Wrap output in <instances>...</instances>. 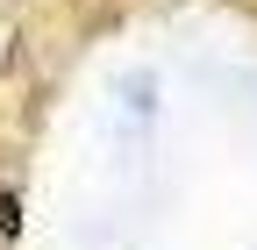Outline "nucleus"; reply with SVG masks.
<instances>
[{
    "instance_id": "1",
    "label": "nucleus",
    "mask_w": 257,
    "mask_h": 250,
    "mask_svg": "<svg viewBox=\"0 0 257 250\" xmlns=\"http://www.w3.org/2000/svg\"><path fill=\"white\" fill-rule=\"evenodd\" d=\"M15 50H22V29H15V15H8V8H0V72L15 65Z\"/></svg>"
}]
</instances>
